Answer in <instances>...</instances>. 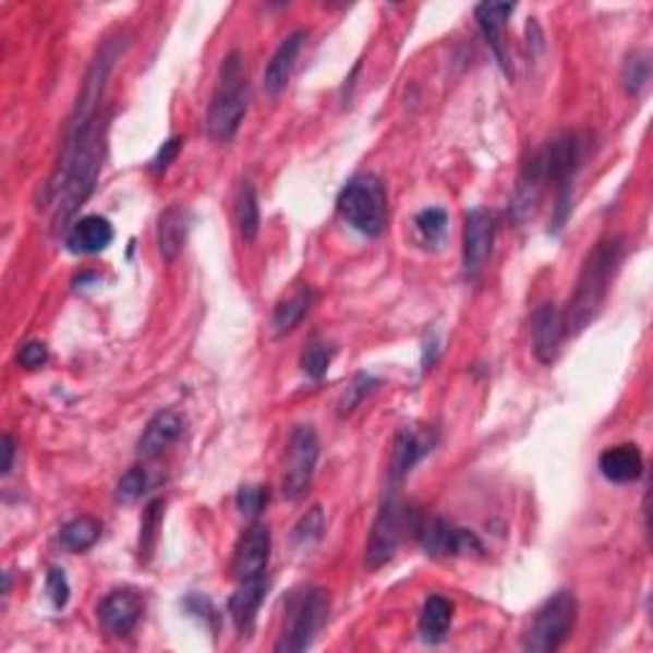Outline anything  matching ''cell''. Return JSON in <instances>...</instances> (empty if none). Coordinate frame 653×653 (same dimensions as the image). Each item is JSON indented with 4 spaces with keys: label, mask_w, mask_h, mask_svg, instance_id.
<instances>
[{
    "label": "cell",
    "mask_w": 653,
    "mask_h": 653,
    "mask_svg": "<svg viewBox=\"0 0 653 653\" xmlns=\"http://www.w3.org/2000/svg\"><path fill=\"white\" fill-rule=\"evenodd\" d=\"M584 159V141L577 133H565L546 144L534 159L529 161L523 171L521 184L516 190V209L529 213L531 205H536L539 194L546 184H557L559 192H572V177L582 167Z\"/></svg>",
    "instance_id": "obj_3"
},
{
    "label": "cell",
    "mask_w": 653,
    "mask_h": 653,
    "mask_svg": "<svg viewBox=\"0 0 653 653\" xmlns=\"http://www.w3.org/2000/svg\"><path fill=\"white\" fill-rule=\"evenodd\" d=\"M164 508L167 503L164 500H152L144 510V518H141V534H138V554L141 559L148 561L156 549V542H159V529L164 521Z\"/></svg>",
    "instance_id": "obj_27"
},
{
    "label": "cell",
    "mask_w": 653,
    "mask_h": 653,
    "mask_svg": "<svg viewBox=\"0 0 653 653\" xmlns=\"http://www.w3.org/2000/svg\"><path fill=\"white\" fill-rule=\"evenodd\" d=\"M447 222H449V217H447L445 209H439V207L424 209V213H419L416 220H414L419 235H422L424 243H430V245L445 243Z\"/></svg>",
    "instance_id": "obj_28"
},
{
    "label": "cell",
    "mask_w": 653,
    "mask_h": 653,
    "mask_svg": "<svg viewBox=\"0 0 653 653\" xmlns=\"http://www.w3.org/2000/svg\"><path fill=\"white\" fill-rule=\"evenodd\" d=\"M247 112V74L240 51H230L222 59L220 82L207 110V133L213 141L228 144L235 138L240 123Z\"/></svg>",
    "instance_id": "obj_4"
},
{
    "label": "cell",
    "mask_w": 653,
    "mask_h": 653,
    "mask_svg": "<svg viewBox=\"0 0 653 653\" xmlns=\"http://www.w3.org/2000/svg\"><path fill=\"white\" fill-rule=\"evenodd\" d=\"M332 355H335V350L329 348V344H325V342H312L310 348L304 350V355H302L304 373L310 375V378H314V380L325 378L327 371H329V363H332Z\"/></svg>",
    "instance_id": "obj_31"
},
{
    "label": "cell",
    "mask_w": 653,
    "mask_h": 653,
    "mask_svg": "<svg viewBox=\"0 0 653 653\" xmlns=\"http://www.w3.org/2000/svg\"><path fill=\"white\" fill-rule=\"evenodd\" d=\"M179 148H182V138H179V136H171L169 141H164L159 154H156L154 161H152L154 174H161V171H167L171 167V161H174L179 156Z\"/></svg>",
    "instance_id": "obj_37"
},
{
    "label": "cell",
    "mask_w": 653,
    "mask_h": 653,
    "mask_svg": "<svg viewBox=\"0 0 653 653\" xmlns=\"http://www.w3.org/2000/svg\"><path fill=\"white\" fill-rule=\"evenodd\" d=\"M102 534V523L97 521L93 516H80L74 518V521L66 523L62 529V534H59V542L66 552H87L89 546L97 544V539Z\"/></svg>",
    "instance_id": "obj_26"
},
{
    "label": "cell",
    "mask_w": 653,
    "mask_h": 653,
    "mask_svg": "<svg viewBox=\"0 0 653 653\" xmlns=\"http://www.w3.org/2000/svg\"><path fill=\"white\" fill-rule=\"evenodd\" d=\"M424 518L416 508H411L396 495H388L383 500V506L375 516L371 536H367L365 546V565L371 569H378L386 561L394 559V554L399 552L401 542L407 536H419Z\"/></svg>",
    "instance_id": "obj_5"
},
{
    "label": "cell",
    "mask_w": 653,
    "mask_h": 653,
    "mask_svg": "<svg viewBox=\"0 0 653 653\" xmlns=\"http://www.w3.org/2000/svg\"><path fill=\"white\" fill-rule=\"evenodd\" d=\"M597 468L610 483L628 485L643 475V455L636 445H615L600 455Z\"/></svg>",
    "instance_id": "obj_21"
},
{
    "label": "cell",
    "mask_w": 653,
    "mask_h": 653,
    "mask_svg": "<svg viewBox=\"0 0 653 653\" xmlns=\"http://www.w3.org/2000/svg\"><path fill=\"white\" fill-rule=\"evenodd\" d=\"M13 457H16V442H13V437H9L5 434L3 437V475H9V472L13 470Z\"/></svg>",
    "instance_id": "obj_38"
},
{
    "label": "cell",
    "mask_w": 653,
    "mask_h": 653,
    "mask_svg": "<svg viewBox=\"0 0 653 653\" xmlns=\"http://www.w3.org/2000/svg\"><path fill=\"white\" fill-rule=\"evenodd\" d=\"M455 618V605L449 603L447 597L442 595H432L426 600L422 607V615H419V630L430 643H439L442 638L447 636L449 626H452Z\"/></svg>",
    "instance_id": "obj_24"
},
{
    "label": "cell",
    "mask_w": 653,
    "mask_h": 653,
    "mask_svg": "<svg viewBox=\"0 0 653 653\" xmlns=\"http://www.w3.org/2000/svg\"><path fill=\"white\" fill-rule=\"evenodd\" d=\"M112 238H116V230L105 217L87 215L74 222L70 232H66V247L74 255H95L110 247Z\"/></svg>",
    "instance_id": "obj_17"
},
{
    "label": "cell",
    "mask_w": 653,
    "mask_h": 653,
    "mask_svg": "<svg viewBox=\"0 0 653 653\" xmlns=\"http://www.w3.org/2000/svg\"><path fill=\"white\" fill-rule=\"evenodd\" d=\"M419 539H422L424 552L430 557H464V554L483 552L480 539L468 529L455 527V523L445 521V518H434V521H424L419 529Z\"/></svg>",
    "instance_id": "obj_11"
},
{
    "label": "cell",
    "mask_w": 653,
    "mask_h": 653,
    "mask_svg": "<svg viewBox=\"0 0 653 653\" xmlns=\"http://www.w3.org/2000/svg\"><path fill=\"white\" fill-rule=\"evenodd\" d=\"M268 503V491L261 485H243L238 491V508L243 516L255 518Z\"/></svg>",
    "instance_id": "obj_33"
},
{
    "label": "cell",
    "mask_w": 653,
    "mask_h": 653,
    "mask_svg": "<svg viewBox=\"0 0 653 653\" xmlns=\"http://www.w3.org/2000/svg\"><path fill=\"white\" fill-rule=\"evenodd\" d=\"M235 222L245 243H253V240L258 238L261 207H258V194H255V186L251 182H243V186H240L238 192Z\"/></svg>",
    "instance_id": "obj_25"
},
{
    "label": "cell",
    "mask_w": 653,
    "mask_h": 653,
    "mask_svg": "<svg viewBox=\"0 0 653 653\" xmlns=\"http://www.w3.org/2000/svg\"><path fill=\"white\" fill-rule=\"evenodd\" d=\"M123 47L116 41L105 44L100 57L89 66L82 95L70 120L62 164L51 184V207H55V225H66L77 215V209L95 192L97 177H100L102 154H105V125L100 120V102L108 87V77L116 66Z\"/></svg>",
    "instance_id": "obj_1"
},
{
    "label": "cell",
    "mask_w": 653,
    "mask_h": 653,
    "mask_svg": "<svg viewBox=\"0 0 653 653\" xmlns=\"http://www.w3.org/2000/svg\"><path fill=\"white\" fill-rule=\"evenodd\" d=\"M184 432V419L177 414V411H159L152 422L146 424L144 434L138 439V455L152 460V457H159L164 449H169L174 442L182 437Z\"/></svg>",
    "instance_id": "obj_20"
},
{
    "label": "cell",
    "mask_w": 653,
    "mask_h": 653,
    "mask_svg": "<svg viewBox=\"0 0 653 653\" xmlns=\"http://www.w3.org/2000/svg\"><path fill=\"white\" fill-rule=\"evenodd\" d=\"M144 597L136 590H112L97 607V618L105 633L110 636H131L138 620L144 618Z\"/></svg>",
    "instance_id": "obj_13"
},
{
    "label": "cell",
    "mask_w": 653,
    "mask_h": 653,
    "mask_svg": "<svg viewBox=\"0 0 653 653\" xmlns=\"http://www.w3.org/2000/svg\"><path fill=\"white\" fill-rule=\"evenodd\" d=\"M337 209L352 230L378 238L388 225V194L378 177L360 174L344 184L337 197Z\"/></svg>",
    "instance_id": "obj_6"
},
{
    "label": "cell",
    "mask_w": 653,
    "mask_h": 653,
    "mask_svg": "<svg viewBox=\"0 0 653 653\" xmlns=\"http://www.w3.org/2000/svg\"><path fill=\"white\" fill-rule=\"evenodd\" d=\"M47 360H49V348L39 340L26 342L24 348L19 350V363L28 367V371H36V367L47 365Z\"/></svg>",
    "instance_id": "obj_36"
},
{
    "label": "cell",
    "mask_w": 653,
    "mask_h": 653,
    "mask_svg": "<svg viewBox=\"0 0 653 653\" xmlns=\"http://www.w3.org/2000/svg\"><path fill=\"white\" fill-rule=\"evenodd\" d=\"M649 72H651L649 57H643V55L628 57L626 66H622V85H626L630 95L641 93L645 82H649Z\"/></svg>",
    "instance_id": "obj_32"
},
{
    "label": "cell",
    "mask_w": 653,
    "mask_h": 653,
    "mask_svg": "<svg viewBox=\"0 0 653 653\" xmlns=\"http://www.w3.org/2000/svg\"><path fill=\"white\" fill-rule=\"evenodd\" d=\"M622 258H626V240L618 235L600 240L588 253L582 271L577 276L575 294L569 299L567 310L561 312L567 335H580L584 327H590L597 319L607 294H610L615 276L620 271Z\"/></svg>",
    "instance_id": "obj_2"
},
{
    "label": "cell",
    "mask_w": 653,
    "mask_h": 653,
    "mask_svg": "<svg viewBox=\"0 0 653 653\" xmlns=\"http://www.w3.org/2000/svg\"><path fill=\"white\" fill-rule=\"evenodd\" d=\"M314 304V291L310 287H302L299 291H294L289 299H283V302L276 304L274 310V332L276 335H289L291 329H297L302 325V319L310 314Z\"/></svg>",
    "instance_id": "obj_23"
},
{
    "label": "cell",
    "mask_w": 653,
    "mask_h": 653,
    "mask_svg": "<svg viewBox=\"0 0 653 653\" xmlns=\"http://www.w3.org/2000/svg\"><path fill=\"white\" fill-rule=\"evenodd\" d=\"M577 605L575 592L559 590L539 607L534 620H531L529 633L523 636V649L534 653H549L559 651L567 643V638L572 636L577 626Z\"/></svg>",
    "instance_id": "obj_7"
},
{
    "label": "cell",
    "mask_w": 653,
    "mask_h": 653,
    "mask_svg": "<svg viewBox=\"0 0 653 653\" xmlns=\"http://www.w3.org/2000/svg\"><path fill=\"white\" fill-rule=\"evenodd\" d=\"M534 355L542 365H552L559 358L561 340H565V319L554 302H546L534 312Z\"/></svg>",
    "instance_id": "obj_14"
},
{
    "label": "cell",
    "mask_w": 653,
    "mask_h": 653,
    "mask_svg": "<svg viewBox=\"0 0 653 653\" xmlns=\"http://www.w3.org/2000/svg\"><path fill=\"white\" fill-rule=\"evenodd\" d=\"M319 460V439L312 426H297L289 439V460L283 472V495L289 500L304 498Z\"/></svg>",
    "instance_id": "obj_9"
},
{
    "label": "cell",
    "mask_w": 653,
    "mask_h": 653,
    "mask_svg": "<svg viewBox=\"0 0 653 653\" xmlns=\"http://www.w3.org/2000/svg\"><path fill=\"white\" fill-rule=\"evenodd\" d=\"M495 230H498V220L491 209L475 207L464 217V232H462V264L468 276H477L483 271L485 261L491 258Z\"/></svg>",
    "instance_id": "obj_10"
},
{
    "label": "cell",
    "mask_w": 653,
    "mask_h": 653,
    "mask_svg": "<svg viewBox=\"0 0 653 653\" xmlns=\"http://www.w3.org/2000/svg\"><path fill=\"white\" fill-rule=\"evenodd\" d=\"M271 559V529L264 523H253L251 529L240 536L235 546V557H232V572L238 582L255 580L264 577Z\"/></svg>",
    "instance_id": "obj_12"
},
{
    "label": "cell",
    "mask_w": 653,
    "mask_h": 653,
    "mask_svg": "<svg viewBox=\"0 0 653 653\" xmlns=\"http://www.w3.org/2000/svg\"><path fill=\"white\" fill-rule=\"evenodd\" d=\"M146 491H148V472L144 468H133L118 480L116 500L118 503H136L144 498Z\"/></svg>",
    "instance_id": "obj_30"
},
{
    "label": "cell",
    "mask_w": 653,
    "mask_h": 653,
    "mask_svg": "<svg viewBox=\"0 0 653 653\" xmlns=\"http://www.w3.org/2000/svg\"><path fill=\"white\" fill-rule=\"evenodd\" d=\"M266 592H268L266 577H255V580L240 582L235 595L230 597V618L240 636H247L253 630L261 605H264L266 600Z\"/></svg>",
    "instance_id": "obj_18"
},
{
    "label": "cell",
    "mask_w": 653,
    "mask_h": 653,
    "mask_svg": "<svg viewBox=\"0 0 653 653\" xmlns=\"http://www.w3.org/2000/svg\"><path fill=\"white\" fill-rule=\"evenodd\" d=\"M432 447H434L432 432L416 430V426H407V430H401L399 437H396V445H394V460H390V477H394V483L399 485L401 480L407 477L426 455L432 452Z\"/></svg>",
    "instance_id": "obj_16"
},
{
    "label": "cell",
    "mask_w": 653,
    "mask_h": 653,
    "mask_svg": "<svg viewBox=\"0 0 653 653\" xmlns=\"http://www.w3.org/2000/svg\"><path fill=\"white\" fill-rule=\"evenodd\" d=\"M373 386H378V380L371 378V375H358L355 383H352V388H348V394H344V399H342V414L344 411L355 409L358 403L363 401L367 394H371Z\"/></svg>",
    "instance_id": "obj_35"
},
{
    "label": "cell",
    "mask_w": 653,
    "mask_h": 653,
    "mask_svg": "<svg viewBox=\"0 0 653 653\" xmlns=\"http://www.w3.org/2000/svg\"><path fill=\"white\" fill-rule=\"evenodd\" d=\"M327 615H329L327 592L325 590L304 592V595L299 597V603L294 605V613H291L289 628L283 630L281 641L276 643V651L297 653L310 649L322 626L327 622Z\"/></svg>",
    "instance_id": "obj_8"
},
{
    "label": "cell",
    "mask_w": 653,
    "mask_h": 653,
    "mask_svg": "<svg viewBox=\"0 0 653 653\" xmlns=\"http://www.w3.org/2000/svg\"><path fill=\"white\" fill-rule=\"evenodd\" d=\"M306 36H310V34H306L304 28H299V32L289 34L287 39L279 44V49L274 51L271 62H268L266 74H264V85L271 95H279L281 89L289 85V77H291V72H294V64H297L299 55H302Z\"/></svg>",
    "instance_id": "obj_19"
},
{
    "label": "cell",
    "mask_w": 653,
    "mask_h": 653,
    "mask_svg": "<svg viewBox=\"0 0 653 653\" xmlns=\"http://www.w3.org/2000/svg\"><path fill=\"white\" fill-rule=\"evenodd\" d=\"M190 209L182 205H171L161 213L159 228H156V243L164 261H174L184 251L186 235H190Z\"/></svg>",
    "instance_id": "obj_22"
},
{
    "label": "cell",
    "mask_w": 653,
    "mask_h": 653,
    "mask_svg": "<svg viewBox=\"0 0 653 653\" xmlns=\"http://www.w3.org/2000/svg\"><path fill=\"white\" fill-rule=\"evenodd\" d=\"M325 529H327V518H325V510H322L319 506H314L306 510V513L302 516V521L297 523L294 529V542L299 546H312L317 544L322 536H325Z\"/></svg>",
    "instance_id": "obj_29"
},
{
    "label": "cell",
    "mask_w": 653,
    "mask_h": 653,
    "mask_svg": "<svg viewBox=\"0 0 653 653\" xmlns=\"http://www.w3.org/2000/svg\"><path fill=\"white\" fill-rule=\"evenodd\" d=\"M516 11L513 3H480L475 9V19L480 32H483L487 47L498 59V64L503 66V72L508 74V77H513V64H510L506 41H503V32H506V21L510 13Z\"/></svg>",
    "instance_id": "obj_15"
},
{
    "label": "cell",
    "mask_w": 653,
    "mask_h": 653,
    "mask_svg": "<svg viewBox=\"0 0 653 653\" xmlns=\"http://www.w3.org/2000/svg\"><path fill=\"white\" fill-rule=\"evenodd\" d=\"M47 595L51 600V605L57 607V610H62V607L70 603V582H66L64 569L51 567L47 575Z\"/></svg>",
    "instance_id": "obj_34"
}]
</instances>
